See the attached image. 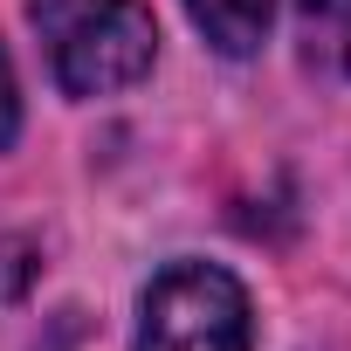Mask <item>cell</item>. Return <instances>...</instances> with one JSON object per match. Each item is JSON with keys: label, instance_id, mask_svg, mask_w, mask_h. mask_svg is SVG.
Masks as SVG:
<instances>
[{"label": "cell", "instance_id": "3957f363", "mask_svg": "<svg viewBox=\"0 0 351 351\" xmlns=\"http://www.w3.org/2000/svg\"><path fill=\"white\" fill-rule=\"evenodd\" d=\"M296 35L310 69L351 83V0H296Z\"/></svg>", "mask_w": 351, "mask_h": 351}, {"label": "cell", "instance_id": "7a4b0ae2", "mask_svg": "<svg viewBox=\"0 0 351 351\" xmlns=\"http://www.w3.org/2000/svg\"><path fill=\"white\" fill-rule=\"evenodd\" d=\"M248 289L214 262H172L138 310V351H248Z\"/></svg>", "mask_w": 351, "mask_h": 351}, {"label": "cell", "instance_id": "277c9868", "mask_svg": "<svg viewBox=\"0 0 351 351\" xmlns=\"http://www.w3.org/2000/svg\"><path fill=\"white\" fill-rule=\"evenodd\" d=\"M186 8H193L200 35H207L221 56H248V49H262V35H269L276 0H186Z\"/></svg>", "mask_w": 351, "mask_h": 351}, {"label": "cell", "instance_id": "8992f818", "mask_svg": "<svg viewBox=\"0 0 351 351\" xmlns=\"http://www.w3.org/2000/svg\"><path fill=\"white\" fill-rule=\"evenodd\" d=\"M14 124H21V97H14V69H8V56H0V145L14 138Z\"/></svg>", "mask_w": 351, "mask_h": 351}, {"label": "cell", "instance_id": "5b68a950", "mask_svg": "<svg viewBox=\"0 0 351 351\" xmlns=\"http://www.w3.org/2000/svg\"><path fill=\"white\" fill-rule=\"evenodd\" d=\"M28 276H35V248H28V241H0V303L21 296Z\"/></svg>", "mask_w": 351, "mask_h": 351}, {"label": "cell", "instance_id": "6da1fadb", "mask_svg": "<svg viewBox=\"0 0 351 351\" xmlns=\"http://www.w3.org/2000/svg\"><path fill=\"white\" fill-rule=\"evenodd\" d=\"M28 14L69 97L131 90L158 56V21L145 0H28Z\"/></svg>", "mask_w": 351, "mask_h": 351}]
</instances>
